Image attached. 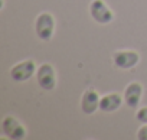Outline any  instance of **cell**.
Here are the masks:
<instances>
[{
    "label": "cell",
    "mask_w": 147,
    "mask_h": 140,
    "mask_svg": "<svg viewBox=\"0 0 147 140\" xmlns=\"http://www.w3.org/2000/svg\"><path fill=\"white\" fill-rule=\"evenodd\" d=\"M36 64L32 59H23L10 68V78L16 83H25L36 75Z\"/></svg>",
    "instance_id": "2"
},
{
    "label": "cell",
    "mask_w": 147,
    "mask_h": 140,
    "mask_svg": "<svg viewBox=\"0 0 147 140\" xmlns=\"http://www.w3.org/2000/svg\"><path fill=\"white\" fill-rule=\"evenodd\" d=\"M90 15L100 25H108L114 20V13L104 0H92L90 3Z\"/></svg>",
    "instance_id": "5"
},
{
    "label": "cell",
    "mask_w": 147,
    "mask_h": 140,
    "mask_svg": "<svg viewBox=\"0 0 147 140\" xmlns=\"http://www.w3.org/2000/svg\"><path fill=\"white\" fill-rule=\"evenodd\" d=\"M136 120L141 124H147V107H141L136 113Z\"/></svg>",
    "instance_id": "10"
},
{
    "label": "cell",
    "mask_w": 147,
    "mask_h": 140,
    "mask_svg": "<svg viewBox=\"0 0 147 140\" xmlns=\"http://www.w3.org/2000/svg\"><path fill=\"white\" fill-rule=\"evenodd\" d=\"M2 133L12 140H22L26 137V127L13 116H6L2 120Z\"/></svg>",
    "instance_id": "3"
},
{
    "label": "cell",
    "mask_w": 147,
    "mask_h": 140,
    "mask_svg": "<svg viewBox=\"0 0 147 140\" xmlns=\"http://www.w3.org/2000/svg\"><path fill=\"white\" fill-rule=\"evenodd\" d=\"M100 101H101V97L97 90H94V88L85 90L81 97V103H80L81 111L87 116L94 114L97 110H100Z\"/></svg>",
    "instance_id": "7"
},
{
    "label": "cell",
    "mask_w": 147,
    "mask_h": 140,
    "mask_svg": "<svg viewBox=\"0 0 147 140\" xmlns=\"http://www.w3.org/2000/svg\"><path fill=\"white\" fill-rule=\"evenodd\" d=\"M123 103H124V97H121L117 93H110V94L101 97L100 110L102 113H114V111L121 108Z\"/></svg>",
    "instance_id": "9"
},
{
    "label": "cell",
    "mask_w": 147,
    "mask_h": 140,
    "mask_svg": "<svg viewBox=\"0 0 147 140\" xmlns=\"http://www.w3.org/2000/svg\"><path fill=\"white\" fill-rule=\"evenodd\" d=\"M55 28H56L55 18L49 12L40 13L35 20V33L39 38V41H43V42L51 41L55 35Z\"/></svg>",
    "instance_id": "1"
},
{
    "label": "cell",
    "mask_w": 147,
    "mask_h": 140,
    "mask_svg": "<svg viewBox=\"0 0 147 140\" xmlns=\"http://www.w3.org/2000/svg\"><path fill=\"white\" fill-rule=\"evenodd\" d=\"M114 65L120 69H131L140 62V55L136 51H117L113 56Z\"/></svg>",
    "instance_id": "6"
},
{
    "label": "cell",
    "mask_w": 147,
    "mask_h": 140,
    "mask_svg": "<svg viewBox=\"0 0 147 140\" xmlns=\"http://www.w3.org/2000/svg\"><path fill=\"white\" fill-rule=\"evenodd\" d=\"M136 137H137L138 140H147V124H143V126L137 130Z\"/></svg>",
    "instance_id": "11"
},
{
    "label": "cell",
    "mask_w": 147,
    "mask_h": 140,
    "mask_svg": "<svg viewBox=\"0 0 147 140\" xmlns=\"http://www.w3.org/2000/svg\"><path fill=\"white\" fill-rule=\"evenodd\" d=\"M36 81L45 91H52L56 87V71L51 64H42L36 69Z\"/></svg>",
    "instance_id": "4"
},
{
    "label": "cell",
    "mask_w": 147,
    "mask_h": 140,
    "mask_svg": "<svg viewBox=\"0 0 147 140\" xmlns=\"http://www.w3.org/2000/svg\"><path fill=\"white\" fill-rule=\"evenodd\" d=\"M124 103L127 104V107L130 108H137L140 101H141V97H143V85L140 83H130L125 90H124Z\"/></svg>",
    "instance_id": "8"
}]
</instances>
